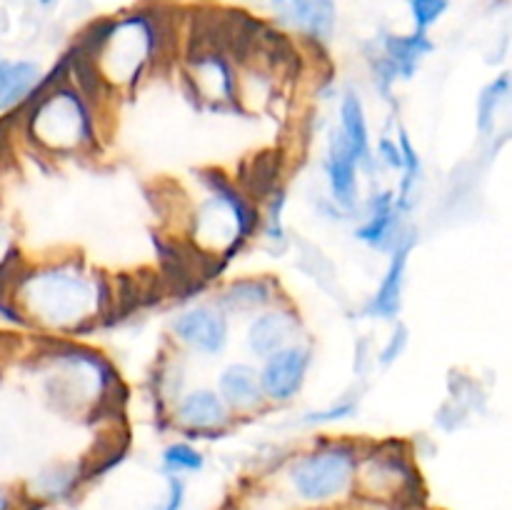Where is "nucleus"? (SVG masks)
Instances as JSON below:
<instances>
[{"mask_svg": "<svg viewBox=\"0 0 512 510\" xmlns=\"http://www.w3.org/2000/svg\"><path fill=\"white\" fill-rule=\"evenodd\" d=\"M358 160L345 145L340 130H333L328 140V158H325V173H328L330 193L335 203L343 208L358 205Z\"/></svg>", "mask_w": 512, "mask_h": 510, "instance_id": "11", "label": "nucleus"}, {"mask_svg": "<svg viewBox=\"0 0 512 510\" xmlns=\"http://www.w3.org/2000/svg\"><path fill=\"white\" fill-rule=\"evenodd\" d=\"M358 470V450L350 443H328L303 455L290 468V480L305 500H328L348 490Z\"/></svg>", "mask_w": 512, "mask_h": 510, "instance_id": "4", "label": "nucleus"}, {"mask_svg": "<svg viewBox=\"0 0 512 510\" xmlns=\"http://www.w3.org/2000/svg\"><path fill=\"white\" fill-rule=\"evenodd\" d=\"M280 18L300 25L305 35L313 40H323L333 33L335 5L333 0H270Z\"/></svg>", "mask_w": 512, "mask_h": 510, "instance_id": "15", "label": "nucleus"}, {"mask_svg": "<svg viewBox=\"0 0 512 510\" xmlns=\"http://www.w3.org/2000/svg\"><path fill=\"white\" fill-rule=\"evenodd\" d=\"M355 413V403H338L335 408L328 410H318V413H310L305 418L308 425H325V423H335V420H345Z\"/></svg>", "mask_w": 512, "mask_h": 510, "instance_id": "23", "label": "nucleus"}, {"mask_svg": "<svg viewBox=\"0 0 512 510\" xmlns=\"http://www.w3.org/2000/svg\"><path fill=\"white\" fill-rule=\"evenodd\" d=\"M40 80L43 73L30 60H0V115L25 108Z\"/></svg>", "mask_w": 512, "mask_h": 510, "instance_id": "13", "label": "nucleus"}, {"mask_svg": "<svg viewBox=\"0 0 512 510\" xmlns=\"http://www.w3.org/2000/svg\"><path fill=\"white\" fill-rule=\"evenodd\" d=\"M313 353L305 345H285L278 353L268 355L260 370V388H263L265 400L273 403H288L303 388L308 378Z\"/></svg>", "mask_w": 512, "mask_h": 510, "instance_id": "6", "label": "nucleus"}, {"mask_svg": "<svg viewBox=\"0 0 512 510\" xmlns=\"http://www.w3.org/2000/svg\"><path fill=\"white\" fill-rule=\"evenodd\" d=\"M510 73L498 75L493 83H488L480 93V103H478V125H480V133L488 135L495 130V120H498L500 110L508 105L510 100Z\"/></svg>", "mask_w": 512, "mask_h": 510, "instance_id": "19", "label": "nucleus"}, {"mask_svg": "<svg viewBox=\"0 0 512 510\" xmlns=\"http://www.w3.org/2000/svg\"><path fill=\"white\" fill-rule=\"evenodd\" d=\"M185 500V485L183 480L170 475L168 478V498H165V505L160 510H180Z\"/></svg>", "mask_w": 512, "mask_h": 510, "instance_id": "25", "label": "nucleus"}, {"mask_svg": "<svg viewBox=\"0 0 512 510\" xmlns=\"http://www.w3.org/2000/svg\"><path fill=\"white\" fill-rule=\"evenodd\" d=\"M200 180L208 188V200L193 213L190 235L203 258L223 268L255 233L260 215L253 200L218 170H208Z\"/></svg>", "mask_w": 512, "mask_h": 510, "instance_id": "3", "label": "nucleus"}, {"mask_svg": "<svg viewBox=\"0 0 512 510\" xmlns=\"http://www.w3.org/2000/svg\"><path fill=\"white\" fill-rule=\"evenodd\" d=\"M408 5L418 33H428L430 25L438 23L445 10H448V0H408Z\"/></svg>", "mask_w": 512, "mask_h": 510, "instance_id": "21", "label": "nucleus"}, {"mask_svg": "<svg viewBox=\"0 0 512 510\" xmlns=\"http://www.w3.org/2000/svg\"><path fill=\"white\" fill-rule=\"evenodd\" d=\"M278 298V283L268 278L238 280L220 295L218 310L223 313H250V310L265 308Z\"/></svg>", "mask_w": 512, "mask_h": 510, "instance_id": "18", "label": "nucleus"}, {"mask_svg": "<svg viewBox=\"0 0 512 510\" xmlns=\"http://www.w3.org/2000/svg\"><path fill=\"white\" fill-rule=\"evenodd\" d=\"M163 468L165 473H198L203 468V455L190 443H173L163 450Z\"/></svg>", "mask_w": 512, "mask_h": 510, "instance_id": "20", "label": "nucleus"}, {"mask_svg": "<svg viewBox=\"0 0 512 510\" xmlns=\"http://www.w3.org/2000/svg\"><path fill=\"white\" fill-rule=\"evenodd\" d=\"M218 395L223 403L228 405L230 413H250L258 410L265 403L263 388H260V375L258 370L250 368L245 363L228 365L220 375V390Z\"/></svg>", "mask_w": 512, "mask_h": 510, "instance_id": "14", "label": "nucleus"}, {"mask_svg": "<svg viewBox=\"0 0 512 510\" xmlns=\"http://www.w3.org/2000/svg\"><path fill=\"white\" fill-rule=\"evenodd\" d=\"M400 220H403V213H400L398 203H395V195L378 193L370 198L368 215H365L363 225L355 230V238L363 240L370 248L393 250V245L403 238Z\"/></svg>", "mask_w": 512, "mask_h": 510, "instance_id": "10", "label": "nucleus"}, {"mask_svg": "<svg viewBox=\"0 0 512 510\" xmlns=\"http://www.w3.org/2000/svg\"><path fill=\"white\" fill-rule=\"evenodd\" d=\"M295 333H298V318H295L293 310L270 308L250 323L248 348L265 360L285 345H293L290 340Z\"/></svg>", "mask_w": 512, "mask_h": 510, "instance_id": "12", "label": "nucleus"}, {"mask_svg": "<svg viewBox=\"0 0 512 510\" xmlns=\"http://www.w3.org/2000/svg\"><path fill=\"white\" fill-rule=\"evenodd\" d=\"M28 135L55 155L93 148L95 128L88 100L68 80L65 58L40 80L33 98L25 103Z\"/></svg>", "mask_w": 512, "mask_h": 510, "instance_id": "2", "label": "nucleus"}, {"mask_svg": "<svg viewBox=\"0 0 512 510\" xmlns=\"http://www.w3.org/2000/svg\"><path fill=\"white\" fill-rule=\"evenodd\" d=\"M340 135H343L345 145L350 153L355 155L360 168H373V150H370V133L368 120H365L363 100L358 93H345L343 103H340Z\"/></svg>", "mask_w": 512, "mask_h": 510, "instance_id": "17", "label": "nucleus"}, {"mask_svg": "<svg viewBox=\"0 0 512 510\" xmlns=\"http://www.w3.org/2000/svg\"><path fill=\"white\" fill-rule=\"evenodd\" d=\"M10 298L33 320L50 328L78 330L110 313L113 290L103 278L83 273L75 265H55L20 273Z\"/></svg>", "mask_w": 512, "mask_h": 510, "instance_id": "1", "label": "nucleus"}, {"mask_svg": "<svg viewBox=\"0 0 512 510\" xmlns=\"http://www.w3.org/2000/svg\"><path fill=\"white\" fill-rule=\"evenodd\" d=\"M413 245V233H408L393 245V250H390V263L383 275V283H380L378 293H375L373 300L368 303V313L375 315V318L393 320L395 315L400 313V305H403L405 270H408V258Z\"/></svg>", "mask_w": 512, "mask_h": 510, "instance_id": "8", "label": "nucleus"}, {"mask_svg": "<svg viewBox=\"0 0 512 510\" xmlns=\"http://www.w3.org/2000/svg\"><path fill=\"white\" fill-rule=\"evenodd\" d=\"M173 333L180 343L198 353L215 355L228 343V318L223 310L210 305H195L175 318Z\"/></svg>", "mask_w": 512, "mask_h": 510, "instance_id": "7", "label": "nucleus"}, {"mask_svg": "<svg viewBox=\"0 0 512 510\" xmlns=\"http://www.w3.org/2000/svg\"><path fill=\"white\" fill-rule=\"evenodd\" d=\"M0 510H10V500L0 493Z\"/></svg>", "mask_w": 512, "mask_h": 510, "instance_id": "26", "label": "nucleus"}, {"mask_svg": "<svg viewBox=\"0 0 512 510\" xmlns=\"http://www.w3.org/2000/svg\"><path fill=\"white\" fill-rule=\"evenodd\" d=\"M405 345H408V328H405V325H395V330H393V335H390L388 345L380 350V363H383V365L395 363V360L400 358V353L405 350Z\"/></svg>", "mask_w": 512, "mask_h": 510, "instance_id": "22", "label": "nucleus"}, {"mask_svg": "<svg viewBox=\"0 0 512 510\" xmlns=\"http://www.w3.org/2000/svg\"><path fill=\"white\" fill-rule=\"evenodd\" d=\"M188 80L193 85L195 98L208 103L210 108H230L238 103L235 70L228 55L220 50L188 55Z\"/></svg>", "mask_w": 512, "mask_h": 510, "instance_id": "5", "label": "nucleus"}, {"mask_svg": "<svg viewBox=\"0 0 512 510\" xmlns=\"http://www.w3.org/2000/svg\"><path fill=\"white\" fill-rule=\"evenodd\" d=\"M175 423L190 433H215L230 425V410L215 390H190L175 408Z\"/></svg>", "mask_w": 512, "mask_h": 510, "instance_id": "9", "label": "nucleus"}, {"mask_svg": "<svg viewBox=\"0 0 512 510\" xmlns=\"http://www.w3.org/2000/svg\"><path fill=\"white\" fill-rule=\"evenodd\" d=\"M433 40L428 33H410V35H385L383 38V55L380 58L388 63L395 78H413L418 70L420 60L433 50Z\"/></svg>", "mask_w": 512, "mask_h": 510, "instance_id": "16", "label": "nucleus"}, {"mask_svg": "<svg viewBox=\"0 0 512 510\" xmlns=\"http://www.w3.org/2000/svg\"><path fill=\"white\" fill-rule=\"evenodd\" d=\"M40 3H50V0H40Z\"/></svg>", "mask_w": 512, "mask_h": 510, "instance_id": "27", "label": "nucleus"}, {"mask_svg": "<svg viewBox=\"0 0 512 510\" xmlns=\"http://www.w3.org/2000/svg\"><path fill=\"white\" fill-rule=\"evenodd\" d=\"M378 155L388 168L400 170L403 168V153H400V145L393 138H383L378 145Z\"/></svg>", "mask_w": 512, "mask_h": 510, "instance_id": "24", "label": "nucleus"}]
</instances>
